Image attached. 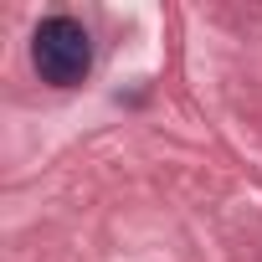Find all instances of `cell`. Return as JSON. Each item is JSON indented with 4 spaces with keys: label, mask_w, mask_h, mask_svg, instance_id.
I'll return each mask as SVG.
<instances>
[{
    "label": "cell",
    "mask_w": 262,
    "mask_h": 262,
    "mask_svg": "<svg viewBox=\"0 0 262 262\" xmlns=\"http://www.w3.org/2000/svg\"><path fill=\"white\" fill-rule=\"evenodd\" d=\"M31 67L52 88H77L93 72V36L77 16H47L31 31Z\"/></svg>",
    "instance_id": "1"
}]
</instances>
